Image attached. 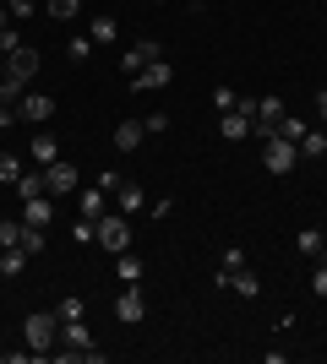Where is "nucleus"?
<instances>
[{"instance_id": "nucleus-35", "label": "nucleus", "mask_w": 327, "mask_h": 364, "mask_svg": "<svg viewBox=\"0 0 327 364\" xmlns=\"http://www.w3.org/2000/svg\"><path fill=\"white\" fill-rule=\"evenodd\" d=\"M311 289H316V299H327V261H322V267L311 272Z\"/></svg>"}, {"instance_id": "nucleus-38", "label": "nucleus", "mask_w": 327, "mask_h": 364, "mask_svg": "<svg viewBox=\"0 0 327 364\" xmlns=\"http://www.w3.org/2000/svg\"><path fill=\"white\" fill-rule=\"evenodd\" d=\"M0 28H11V11H6V6H0Z\"/></svg>"}, {"instance_id": "nucleus-25", "label": "nucleus", "mask_w": 327, "mask_h": 364, "mask_svg": "<svg viewBox=\"0 0 327 364\" xmlns=\"http://www.w3.org/2000/svg\"><path fill=\"white\" fill-rule=\"evenodd\" d=\"M22 92H28V82H16V76L0 71V104H11V109H16V98H22Z\"/></svg>"}, {"instance_id": "nucleus-15", "label": "nucleus", "mask_w": 327, "mask_h": 364, "mask_svg": "<svg viewBox=\"0 0 327 364\" xmlns=\"http://www.w3.org/2000/svg\"><path fill=\"white\" fill-rule=\"evenodd\" d=\"M28 250H22V245H6V250H0V277H22L28 272Z\"/></svg>"}, {"instance_id": "nucleus-40", "label": "nucleus", "mask_w": 327, "mask_h": 364, "mask_svg": "<svg viewBox=\"0 0 327 364\" xmlns=\"http://www.w3.org/2000/svg\"><path fill=\"white\" fill-rule=\"evenodd\" d=\"M322 245H327V234H322Z\"/></svg>"}, {"instance_id": "nucleus-26", "label": "nucleus", "mask_w": 327, "mask_h": 364, "mask_svg": "<svg viewBox=\"0 0 327 364\" xmlns=\"http://www.w3.org/2000/svg\"><path fill=\"white\" fill-rule=\"evenodd\" d=\"M273 136H284V141H300V136H306V120H295V114H284Z\"/></svg>"}, {"instance_id": "nucleus-31", "label": "nucleus", "mask_w": 327, "mask_h": 364, "mask_svg": "<svg viewBox=\"0 0 327 364\" xmlns=\"http://www.w3.org/2000/svg\"><path fill=\"white\" fill-rule=\"evenodd\" d=\"M6 11H11V22H22V16H33V0H0Z\"/></svg>"}, {"instance_id": "nucleus-23", "label": "nucleus", "mask_w": 327, "mask_h": 364, "mask_svg": "<svg viewBox=\"0 0 327 364\" xmlns=\"http://www.w3.org/2000/svg\"><path fill=\"white\" fill-rule=\"evenodd\" d=\"M240 267H246V250H240V245H229V250H224V256H218V277H229V272H240Z\"/></svg>"}, {"instance_id": "nucleus-4", "label": "nucleus", "mask_w": 327, "mask_h": 364, "mask_svg": "<svg viewBox=\"0 0 327 364\" xmlns=\"http://www.w3.org/2000/svg\"><path fill=\"white\" fill-rule=\"evenodd\" d=\"M16 120H28V125H49L55 120V98H49V92H22V98H16Z\"/></svg>"}, {"instance_id": "nucleus-34", "label": "nucleus", "mask_w": 327, "mask_h": 364, "mask_svg": "<svg viewBox=\"0 0 327 364\" xmlns=\"http://www.w3.org/2000/svg\"><path fill=\"white\" fill-rule=\"evenodd\" d=\"M16 44H22V38H16V22H11V28H0V55H11Z\"/></svg>"}, {"instance_id": "nucleus-36", "label": "nucleus", "mask_w": 327, "mask_h": 364, "mask_svg": "<svg viewBox=\"0 0 327 364\" xmlns=\"http://www.w3.org/2000/svg\"><path fill=\"white\" fill-rule=\"evenodd\" d=\"M6 125H16V109L11 104H0V131H6Z\"/></svg>"}, {"instance_id": "nucleus-18", "label": "nucleus", "mask_w": 327, "mask_h": 364, "mask_svg": "<svg viewBox=\"0 0 327 364\" xmlns=\"http://www.w3.org/2000/svg\"><path fill=\"white\" fill-rule=\"evenodd\" d=\"M22 223L49 228V223H55V201H49V196H33V201H28V218H22Z\"/></svg>"}, {"instance_id": "nucleus-10", "label": "nucleus", "mask_w": 327, "mask_h": 364, "mask_svg": "<svg viewBox=\"0 0 327 364\" xmlns=\"http://www.w3.org/2000/svg\"><path fill=\"white\" fill-rule=\"evenodd\" d=\"M218 136H224V141H246V136H251V120L240 114V109H224V120H218Z\"/></svg>"}, {"instance_id": "nucleus-19", "label": "nucleus", "mask_w": 327, "mask_h": 364, "mask_svg": "<svg viewBox=\"0 0 327 364\" xmlns=\"http://www.w3.org/2000/svg\"><path fill=\"white\" fill-rule=\"evenodd\" d=\"M16 196H22V201H33V196H49L44 168H38V174H16Z\"/></svg>"}, {"instance_id": "nucleus-5", "label": "nucleus", "mask_w": 327, "mask_h": 364, "mask_svg": "<svg viewBox=\"0 0 327 364\" xmlns=\"http://www.w3.org/2000/svg\"><path fill=\"white\" fill-rule=\"evenodd\" d=\"M98 245H104L109 256H120V250H131V223L125 218H98Z\"/></svg>"}, {"instance_id": "nucleus-33", "label": "nucleus", "mask_w": 327, "mask_h": 364, "mask_svg": "<svg viewBox=\"0 0 327 364\" xmlns=\"http://www.w3.org/2000/svg\"><path fill=\"white\" fill-rule=\"evenodd\" d=\"M234 98H240L234 87H213V104H218V114H224V109H234Z\"/></svg>"}, {"instance_id": "nucleus-27", "label": "nucleus", "mask_w": 327, "mask_h": 364, "mask_svg": "<svg viewBox=\"0 0 327 364\" xmlns=\"http://www.w3.org/2000/svg\"><path fill=\"white\" fill-rule=\"evenodd\" d=\"M16 174H22V158H16V152H0V180L16 185Z\"/></svg>"}, {"instance_id": "nucleus-2", "label": "nucleus", "mask_w": 327, "mask_h": 364, "mask_svg": "<svg viewBox=\"0 0 327 364\" xmlns=\"http://www.w3.org/2000/svg\"><path fill=\"white\" fill-rule=\"evenodd\" d=\"M295 158H300L295 141H284V136H267V141H262V168H267V174H289V168H295Z\"/></svg>"}, {"instance_id": "nucleus-28", "label": "nucleus", "mask_w": 327, "mask_h": 364, "mask_svg": "<svg viewBox=\"0 0 327 364\" xmlns=\"http://www.w3.org/2000/svg\"><path fill=\"white\" fill-rule=\"evenodd\" d=\"M66 55H71V60H88V55H93V38H88V33H77V38L66 44Z\"/></svg>"}, {"instance_id": "nucleus-41", "label": "nucleus", "mask_w": 327, "mask_h": 364, "mask_svg": "<svg viewBox=\"0 0 327 364\" xmlns=\"http://www.w3.org/2000/svg\"><path fill=\"white\" fill-rule=\"evenodd\" d=\"M0 71H6V65H0Z\"/></svg>"}, {"instance_id": "nucleus-7", "label": "nucleus", "mask_w": 327, "mask_h": 364, "mask_svg": "<svg viewBox=\"0 0 327 364\" xmlns=\"http://www.w3.org/2000/svg\"><path fill=\"white\" fill-rule=\"evenodd\" d=\"M170 82H175V65H170V60H164V55H158V60H147V65H142V71H137V76H131V87H137V92H153V87H170Z\"/></svg>"}, {"instance_id": "nucleus-30", "label": "nucleus", "mask_w": 327, "mask_h": 364, "mask_svg": "<svg viewBox=\"0 0 327 364\" xmlns=\"http://www.w3.org/2000/svg\"><path fill=\"white\" fill-rule=\"evenodd\" d=\"M55 316H61V321H82V316H88V304H82V299H66V304H55Z\"/></svg>"}, {"instance_id": "nucleus-9", "label": "nucleus", "mask_w": 327, "mask_h": 364, "mask_svg": "<svg viewBox=\"0 0 327 364\" xmlns=\"http://www.w3.org/2000/svg\"><path fill=\"white\" fill-rule=\"evenodd\" d=\"M44 185H49V196H77V168L71 164H49Z\"/></svg>"}, {"instance_id": "nucleus-13", "label": "nucleus", "mask_w": 327, "mask_h": 364, "mask_svg": "<svg viewBox=\"0 0 327 364\" xmlns=\"http://www.w3.org/2000/svg\"><path fill=\"white\" fill-rule=\"evenodd\" d=\"M104 201H109L104 185H88V191H77V213L82 218H104Z\"/></svg>"}, {"instance_id": "nucleus-32", "label": "nucleus", "mask_w": 327, "mask_h": 364, "mask_svg": "<svg viewBox=\"0 0 327 364\" xmlns=\"http://www.w3.org/2000/svg\"><path fill=\"white\" fill-rule=\"evenodd\" d=\"M6 245H22V223H0V250Z\"/></svg>"}, {"instance_id": "nucleus-1", "label": "nucleus", "mask_w": 327, "mask_h": 364, "mask_svg": "<svg viewBox=\"0 0 327 364\" xmlns=\"http://www.w3.org/2000/svg\"><path fill=\"white\" fill-rule=\"evenodd\" d=\"M22 337H28L33 359H49V353L61 348V316H55V310H33V316L22 321Z\"/></svg>"}, {"instance_id": "nucleus-22", "label": "nucleus", "mask_w": 327, "mask_h": 364, "mask_svg": "<svg viewBox=\"0 0 327 364\" xmlns=\"http://www.w3.org/2000/svg\"><path fill=\"white\" fill-rule=\"evenodd\" d=\"M115 272H120V283H142V261L131 256V250H120V256H115Z\"/></svg>"}, {"instance_id": "nucleus-17", "label": "nucleus", "mask_w": 327, "mask_h": 364, "mask_svg": "<svg viewBox=\"0 0 327 364\" xmlns=\"http://www.w3.org/2000/svg\"><path fill=\"white\" fill-rule=\"evenodd\" d=\"M88 38H93V44H115V38H120V22H115L109 11H98L93 28H88Z\"/></svg>"}, {"instance_id": "nucleus-14", "label": "nucleus", "mask_w": 327, "mask_h": 364, "mask_svg": "<svg viewBox=\"0 0 327 364\" xmlns=\"http://www.w3.org/2000/svg\"><path fill=\"white\" fill-rule=\"evenodd\" d=\"M142 136H147V125H142V120H120V125H115V147H120V152H137Z\"/></svg>"}, {"instance_id": "nucleus-39", "label": "nucleus", "mask_w": 327, "mask_h": 364, "mask_svg": "<svg viewBox=\"0 0 327 364\" xmlns=\"http://www.w3.org/2000/svg\"><path fill=\"white\" fill-rule=\"evenodd\" d=\"M322 316H327V299H322Z\"/></svg>"}, {"instance_id": "nucleus-8", "label": "nucleus", "mask_w": 327, "mask_h": 364, "mask_svg": "<svg viewBox=\"0 0 327 364\" xmlns=\"http://www.w3.org/2000/svg\"><path fill=\"white\" fill-rule=\"evenodd\" d=\"M147 60H158V38H137V44L120 55V71H125V76H137Z\"/></svg>"}, {"instance_id": "nucleus-12", "label": "nucleus", "mask_w": 327, "mask_h": 364, "mask_svg": "<svg viewBox=\"0 0 327 364\" xmlns=\"http://www.w3.org/2000/svg\"><path fill=\"white\" fill-rule=\"evenodd\" d=\"M115 196H120V213H125V218H137V213H147V191H142L137 180H125L120 191H115Z\"/></svg>"}, {"instance_id": "nucleus-20", "label": "nucleus", "mask_w": 327, "mask_h": 364, "mask_svg": "<svg viewBox=\"0 0 327 364\" xmlns=\"http://www.w3.org/2000/svg\"><path fill=\"white\" fill-rule=\"evenodd\" d=\"M295 147H300V158H327V136H322V131H311V125H306V136H300Z\"/></svg>"}, {"instance_id": "nucleus-3", "label": "nucleus", "mask_w": 327, "mask_h": 364, "mask_svg": "<svg viewBox=\"0 0 327 364\" xmlns=\"http://www.w3.org/2000/svg\"><path fill=\"white\" fill-rule=\"evenodd\" d=\"M115 321H120V326L147 321V294H142V283H125V289H120V299H115Z\"/></svg>"}, {"instance_id": "nucleus-37", "label": "nucleus", "mask_w": 327, "mask_h": 364, "mask_svg": "<svg viewBox=\"0 0 327 364\" xmlns=\"http://www.w3.org/2000/svg\"><path fill=\"white\" fill-rule=\"evenodd\" d=\"M316 120H322V125H327V87H322V92H316Z\"/></svg>"}, {"instance_id": "nucleus-16", "label": "nucleus", "mask_w": 327, "mask_h": 364, "mask_svg": "<svg viewBox=\"0 0 327 364\" xmlns=\"http://www.w3.org/2000/svg\"><path fill=\"white\" fill-rule=\"evenodd\" d=\"M33 164H38V168L61 164V141H55V136H44V131H38V136H33Z\"/></svg>"}, {"instance_id": "nucleus-24", "label": "nucleus", "mask_w": 327, "mask_h": 364, "mask_svg": "<svg viewBox=\"0 0 327 364\" xmlns=\"http://www.w3.org/2000/svg\"><path fill=\"white\" fill-rule=\"evenodd\" d=\"M22 250H28L33 261L44 256V228H33V223H22Z\"/></svg>"}, {"instance_id": "nucleus-29", "label": "nucleus", "mask_w": 327, "mask_h": 364, "mask_svg": "<svg viewBox=\"0 0 327 364\" xmlns=\"http://www.w3.org/2000/svg\"><path fill=\"white\" fill-rule=\"evenodd\" d=\"M49 6V16H61V22H71V16H77V6L82 0H44Z\"/></svg>"}, {"instance_id": "nucleus-11", "label": "nucleus", "mask_w": 327, "mask_h": 364, "mask_svg": "<svg viewBox=\"0 0 327 364\" xmlns=\"http://www.w3.org/2000/svg\"><path fill=\"white\" fill-rule=\"evenodd\" d=\"M224 289H234V294H246V299H256L262 294V277L251 272V267H240V272H229V277H218Z\"/></svg>"}, {"instance_id": "nucleus-6", "label": "nucleus", "mask_w": 327, "mask_h": 364, "mask_svg": "<svg viewBox=\"0 0 327 364\" xmlns=\"http://www.w3.org/2000/svg\"><path fill=\"white\" fill-rule=\"evenodd\" d=\"M38 65H44V55H38L33 44H16L11 55H6V76H16V82H33Z\"/></svg>"}, {"instance_id": "nucleus-21", "label": "nucleus", "mask_w": 327, "mask_h": 364, "mask_svg": "<svg viewBox=\"0 0 327 364\" xmlns=\"http://www.w3.org/2000/svg\"><path fill=\"white\" fill-rule=\"evenodd\" d=\"M295 245H300V256H327L322 228H300V234H295Z\"/></svg>"}]
</instances>
